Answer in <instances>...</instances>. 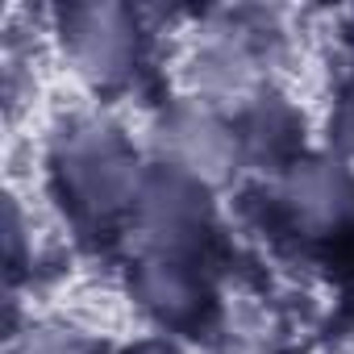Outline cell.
Here are the masks:
<instances>
[{
	"mask_svg": "<svg viewBox=\"0 0 354 354\" xmlns=\"http://www.w3.org/2000/svg\"><path fill=\"white\" fill-rule=\"evenodd\" d=\"M30 354H88V350L71 337H38L30 342Z\"/></svg>",
	"mask_w": 354,
	"mask_h": 354,
	"instance_id": "cell-4",
	"label": "cell"
},
{
	"mask_svg": "<svg viewBox=\"0 0 354 354\" xmlns=\"http://www.w3.org/2000/svg\"><path fill=\"white\" fill-rule=\"evenodd\" d=\"M342 129H346V138L354 142V96H350V104H346V117H342Z\"/></svg>",
	"mask_w": 354,
	"mask_h": 354,
	"instance_id": "cell-5",
	"label": "cell"
},
{
	"mask_svg": "<svg viewBox=\"0 0 354 354\" xmlns=\"http://www.w3.org/2000/svg\"><path fill=\"white\" fill-rule=\"evenodd\" d=\"M63 188L92 217L117 213L133 196V162L125 146L96 129L80 133L63 154Z\"/></svg>",
	"mask_w": 354,
	"mask_h": 354,
	"instance_id": "cell-1",
	"label": "cell"
},
{
	"mask_svg": "<svg viewBox=\"0 0 354 354\" xmlns=\"http://www.w3.org/2000/svg\"><path fill=\"white\" fill-rule=\"evenodd\" d=\"M142 296L171 321H188L201 308V283L180 263H150L142 275Z\"/></svg>",
	"mask_w": 354,
	"mask_h": 354,
	"instance_id": "cell-3",
	"label": "cell"
},
{
	"mask_svg": "<svg viewBox=\"0 0 354 354\" xmlns=\"http://www.w3.org/2000/svg\"><path fill=\"white\" fill-rule=\"evenodd\" d=\"M75 50L84 63H92V71H117V63L129 50V34L117 9H88L75 13Z\"/></svg>",
	"mask_w": 354,
	"mask_h": 354,
	"instance_id": "cell-2",
	"label": "cell"
},
{
	"mask_svg": "<svg viewBox=\"0 0 354 354\" xmlns=\"http://www.w3.org/2000/svg\"><path fill=\"white\" fill-rule=\"evenodd\" d=\"M138 354H171V350H162V346H142Z\"/></svg>",
	"mask_w": 354,
	"mask_h": 354,
	"instance_id": "cell-6",
	"label": "cell"
}]
</instances>
